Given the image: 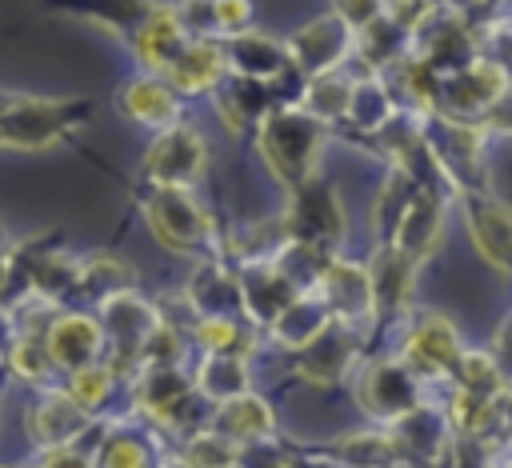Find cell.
I'll return each instance as SVG.
<instances>
[{
    "label": "cell",
    "instance_id": "cell-1",
    "mask_svg": "<svg viewBox=\"0 0 512 468\" xmlns=\"http://www.w3.org/2000/svg\"><path fill=\"white\" fill-rule=\"evenodd\" d=\"M256 144H260V156H264L268 172L280 184L296 188V184L312 180V172H316V156L324 148V124L316 116H308L300 104L268 108L260 116Z\"/></svg>",
    "mask_w": 512,
    "mask_h": 468
},
{
    "label": "cell",
    "instance_id": "cell-2",
    "mask_svg": "<svg viewBox=\"0 0 512 468\" xmlns=\"http://www.w3.org/2000/svg\"><path fill=\"white\" fill-rule=\"evenodd\" d=\"M84 112H88L84 100L0 92V144H8V148H44V144L60 140L72 124H80Z\"/></svg>",
    "mask_w": 512,
    "mask_h": 468
},
{
    "label": "cell",
    "instance_id": "cell-3",
    "mask_svg": "<svg viewBox=\"0 0 512 468\" xmlns=\"http://www.w3.org/2000/svg\"><path fill=\"white\" fill-rule=\"evenodd\" d=\"M144 220H148L152 236L172 252L192 256V252H208L216 244L212 220L192 200L188 188H152L144 200Z\"/></svg>",
    "mask_w": 512,
    "mask_h": 468
},
{
    "label": "cell",
    "instance_id": "cell-4",
    "mask_svg": "<svg viewBox=\"0 0 512 468\" xmlns=\"http://www.w3.org/2000/svg\"><path fill=\"white\" fill-rule=\"evenodd\" d=\"M100 332H104V340L112 344V356L104 360L108 368H112V376H120V372H128V368H136L140 364V352H144V344H148V336L164 324V316H160V308L156 304H148L140 292H120V296H108L104 304H100Z\"/></svg>",
    "mask_w": 512,
    "mask_h": 468
},
{
    "label": "cell",
    "instance_id": "cell-5",
    "mask_svg": "<svg viewBox=\"0 0 512 468\" xmlns=\"http://www.w3.org/2000/svg\"><path fill=\"white\" fill-rule=\"evenodd\" d=\"M280 232L288 244H304V248H332L344 236V208L336 200V192L328 184H320L316 176L296 184L288 196V208L280 216Z\"/></svg>",
    "mask_w": 512,
    "mask_h": 468
},
{
    "label": "cell",
    "instance_id": "cell-6",
    "mask_svg": "<svg viewBox=\"0 0 512 468\" xmlns=\"http://www.w3.org/2000/svg\"><path fill=\"white\" fill-rule=\"evenodd\" d=\"M508 92V76L496 60H472L448 76L436 80V108L444 112V120L464 124L468 116H484L488 108H496Z\"/></svg>",
    "mask_w": 512,
    "mask_h": 468
},
{
    "label": "cell",
    "instance_id": "cell-7",
    "mask_svg": "<svg viewBox=\"0 0 512 468\" xmlns=\"http://www.w3.org/2000/svg\"><path fill=\"white\" fill-rule=\"evenodd\" d=\"M360 408L376 420V424H400L408 412L420 408V380L404 368L400 356L388 360H372L360 376Z\"/></svg>",
    "mask_w": 512,
    "mask_h": 468
},
{
    "label": "cell",
    "instance_id": "cell-8",
    "mask_svg": "<svg viewBox=\"0 0 512 468\" xmlns=\"http://www.w3.org/2000/svg\"><path fill=\"white\" fill-rule=\"evenodd\" d=\"M208 164V148H204V136L188 124H172V128H160L148 156H144V176L156 184V188H188Z\"/></svg>",
    "mask_w": 512,
    "mask_h": 468
},
{
    "label": "cell",
    "instance_id": "cell-9",
    "mask_svg": "<svg viewBox=\"0 0 512 468\" xmlns=\"http://www.w3.org/2000/svg\"><path fill=\"white\" fill-rule=\"evenodd\" d=\"M460 352L464 348H460L452 320L440 312H424L420 320H412L404 348H400V360L416 380H424V376H448L456 368Z\"/></svg>",
    "mask_w": 512,
    "mask_h": 468
},
{
    "label": "cell",
    "instance_id": "cell-10",
    "mask_svg": "<svg viewBox=\"0 0 512 468\" xmlns=\"http://www.w3.org/2000/svg\"><path fill=\"white\" fill-rule=\"evenodd\" d=\"M440 232H444V200H440L428 184H416V192L408 196V204H404V212H400V220H396L388 244H392L404 260L424 264V260L436 252Z\"/></svg>",
    "mask_w": 512,
    "mask_h": 468
},
{
    "label": "cell",
    "instance_id": "cell-11",
    "mask_svg": "<svg viewBox=\"0 0 512 468\" xmlns=\"http://www.w3.org/2000/svg\"><path fill=\"white\" fill-rule=\"evenodd\" d=\"M40 344H44L52 368L76 372V368H88L100 360L104 332H100V320L88 312H56L52 324L44 328Z\"/></svg>",
    "mask_w": 512,
    "mask_h": 468
},
{
    "label": "cell",
    "instance_id": "cell-12",
    "mask_svg": "<svg viewBox=\"0 0 512 468\" xmlns=\"http://www.w3.org/2000/svg\"><path fill=\"white\" fill-rule=\"evenodd\" d=\"M284 52H288V64L304 68L308 76H328V72H336V64L348 60V52H352V32H348L336 16H316V20H308V24L284 44Z\"/></svg>",
    "mask_w": 512,
    "mask_h": 468
},
{
    "label": "cell",
    "instance_id": "cell-13",
    "mask_svg": "<svg viewBox=\"0 0 512 468\" xmlns=\"http://www.w3.org/2000/svg\"><path fill=\"white\" fill-rule=\"evenodd\" d=\"M312 292L320 296L324 312H328L336 324H344V328H352V324H360V320L372 316V292H368V272H364V264L328 260V268H324V276L316 280Z\"/></svg>",
    "mask_w": 512,
    "mask_h": 468
},
{
    "label": "cell",
    "instance_id": "cell-14",
    "mask_svg": "<svg viewBox=\"0 0 512 468\" xmlns=\"http://www.w3.org/2000/svg\"><path fill=\"white\" fill-rule=\"evenodd\" d=\"M464 220H468V236H472L476 252L496 272H508V256H512V220H508V208L492 192H468L464 196Z\"/></svg>",
    "mask_w": 512,
    "mask_h": 468
},
{
    "label": "cell",
    "instance_id": "cell-15",
    "mask_svg": "<svg viewBox=\"0 0 512 468\" xmlns=\"http://www.w3.org/2000/svg\"><path fill=\"white\" fill-rule=\"evenodd\" d=\"M192 396V376L184 368H144L136 380V408L168 428H180L188 420Z\"/></svg>",
    "mask_w": 512,
    "mask_h": 468
},
{
    "label": "cell",
    "instance_id": "cell-16",
    "mask_svg": "<svg viewBox=\"0 0 512 468\" xmlns=\"http://www.w3.org/2000/svg\"><path fill=\"white\" fill-rule=\"evenodd\" d=\"M220 48H224V64L240 76V80H272V76H280L284 68H288V52H284V44L276 40V36H268V32H252V28H244V32H236V36H228V40H220Z\"/></svg>",
    "mask_w": 512,
    "mask_h": 468
},
{
    "label": "cell",
    "instance_id": "cell-17",
    "mask_svg": "<svg viewBox=\"0 0 512 468\" xmlns=\"http://www.w3.org/2000/svg\"><path fill=\"white\" fill-rule=\"evenodd\" d=\"M368 272V292H372V316H392L400 308H408L412 300V284H416V264L404 260L392 244H380Z\"/></svg>",
    "mask_w": 512,
    "mask_h": 468
},
{
    "label": "cell",
    "instance_id": "cell-18",
    "mask_svg": "<svg viewBox=\"0 0 512 468\" xmlns=\"http://www.w3.org/2000/svg\"><path fill=\"white\" fill-rule=\"evenodd\" d=\"M236 280H240V312H248V320L260 328H272V320L300 296L276 272V264H248Z\"/></svg>",
    "mask_w": 512,
    "mask_h": 468
},
{
    "label": "cell",
    "instance_id": "cell-19",
    "mask_svg": "<svg viewBox=\"0 0 512 468\" xmlns=\"http://www.w3.org/2000/svg\"><path fill=\"white\" fill-rule=\"evenodd\" d=\"M228 64H224V48L216 36H196L184 44V52L172 60V68L164 72V84L172 92H208L224 80Z\"/></svg>",
    "mask_w": 512,
    "mask_h": 468
},
{
    "label": "cell",
    "instance_id": "cell-20",
    "mask_svg": "<svg viewBox=\"0 0 512 468\" xmlns=\"http://www.w3.org/2000/svg\"><path fill=\"white\" fill-rule=\"evenodd\" d=\"M356 356V336L352 328L328 320L320 336H312L304 348H300V376L312 380V384H336L348 364Z\"/></svg>",
    "mask_w": 512,
    "mask_h": 468
},
{
    "label": "cell",
    "instance_id": "cell-21",
    "mask_svg": "<svg viewBox=\"0 0 512 468\" xmlns=\"http://www.w3.org/2000/svg\"><path fill=\"white\" fill-rule=\"evenodd\" d=\"M88 412H80L68 396H64V388L60 392H44L40 400H36V408H28V416H24V424H28V436L48 452V448H64V444H72L84 428H88Z\"/></svg>",
    "mask_w": 512,
    "mask_h": 468
},
{
    "label": "cell",
    "instance_id": "cell-22",
    "mask_svg": "<svg viewBox=\"0 0 512 468\" xmlns=\"http://www.w3.org/2000/svg\"><path fill=\"white\" fill-rule=\"evenodd\" d=\"M208 428H212V432H220L224 440H232L236 448H248V444H264V440L272 436L276 416H272V408H268V400H264V396L244 392V396H236V400L216 404V412H212V424H208Z\"/></svg>",
    "mask_w": 512,
    "mask_h": 468
},
{
    "label": "cell",
    "instance_id": "cell-23",
    "mask_svg": "<svg viewBox=\"0 0 512 468\" xmlns=\"http://www.w3.org/2000/svg\"><path fill=\"white\" fill-rule=\"evenodd\" d=\"M188 40L192 36L184 32V24L176 20L172 8H152L136 28V56L148 68V76H164Z\"/></svg>",
    "mask_w": 512,
    "mask_h": 468
},
{
    "label": "cell",
    "instance_id": "cell-24",
    "mask_svg": "<svg viewBox=\"0 0 512 468\" xmlns=\"http://www.w3.org/2000/svg\"><path fill=\"white\" fill-rule=\"evenodd\" d=\"M116 108L128 120H136L144 128H156V132L160 128H172L176 116H180V100H176V92L160 76H136V80H128L116 92Z\"/></svg>",
    "mask_w": 512,
    "mask_h": 468
},
{
    "label": "cell",
    "instance_id": "cell-25",
    "mask_svg": "<svg viewBox=\"0 0 512 468\" xmlns=\"http://www.w3.org/2000/svg\"><path fill=\"white\" fill-rule=\"evenodd\" d=\"M188 304L196 308L200 320L208 316H232L240 312V280L228 264L220 260H208L196 268V276L188 280Z\"/></svg>",
    "mask_w": 512,
    "mask_h": 468
},
{
    "label": "cell",
    "instance_id": "cell-26",
    "mask_svg": "<svg viewBox=\"0 0 512 468\" xmlns=\"http://www.w3.org/2000/svg\"><path fill=\"white\" fill-rule=\"evenodd\" d=\"M192 392L212 400V404H224V400H236L244 392H252V368L244 356H224V352H208L192 376Z\"/></svg>",
    "mask_w": 512,
    "mask_h": 468
},
{
    "label": "cell",
    "instance_id": "cell-27",
    "mask_svg": "<svg viewBox=\"0 0 512 468\" xmlns=\"http://www.w3.org/2000/svg\"><path fill=\"white\" fill-rule=\"evenodd\" d=\"M328 320H332V316L324 312L320 296H316V292H300V296H296V300H292V304L272 320V328H268V332H272L284 348H296V352H300L312 336H320V332H324V324H328Z\"/></svg>",
    "mask_w": 512,
    "mask_h": 468
},
{
    "label": "cell",
    "instance_id": "cell-28",
    "mask_svg": "<svg viewBox=\"0 0 512 468\" xmlns=\"http://www.w3.org/2000/svg\"><path fill=\"white\" fill-rule=\"evenodd\" d=\"M336 460L348 468H404L400 444L392 432H356L336 440Z\"/></svg>",
    "mask_w": 512,
    "mask_h": 468
},
{
    "label": "cell",
    "instance_id": "cell-29",
    "mask_svg": "<svg viewBox=\"0 0 512 468\" xmlns=\"http://www.w3.org/2000/svg\"><path fill=\"white\" fill-rule=\"evenodd\" d=\"M344 116H348L364 136L384 132V124L392 120V92L384 88V80H376V76L356 80L352 92H348V108H344Z\"/></svg>",
    "mask_w": 512,
    "mask_h": 468
},
{
    "label": "cell",
    "instance_id": "cell-30",
    "mask_svg": "<svg viewBox=\"0 0 512 468\" xmlns=\"http://www.w3.org/2000/svg\"><path fill=\"white\" fill-rule=\"evenodd\" d=\"M132 288V268L116 256H88V260H76V288L72 292H84V296H96L100 304L108 296H120Z\"/></svg>",
    "mask_w": 512,
    "mask_h": 468
},
{
    "label": "cell",
    "instance_id": "cell-31",
    "mask_svg": "<svg viewBox=\"0 0 512 468\" xmlns=\"http://www.w3.org/2000/svg\"><path fill=\"white\" fill-rule=\"evenodd\" d=\"M452 376H456V392H468L480 400L504 396V372L488 352H460Z\"/></svg>",
    "mask_w": 512,
    "mask_h": 468
},
{
    "label": "cell",
    "instance_id": "cell-32",
    "mask_svg": "<svg viewBox=\"0 0 512 468\" xmlns=\"http://www.w3.org/2000/svg\"><path fill=\"white\" fill-rule=\"evenodd\" d=\"M92 464L96 468H160L152 444L140 432H128V428L108 432L104 444H100V456Z\"/></svg>",
    "mask_w": 512,
    "mask_h": 468
},
{
    "label": "cell",
    "instance_id": "cell-33",
    "mask_svg": "<svg viewBox=\"0 0 512 468\" xmlns=\"http://www.w3.org/2000/svg\"><path fill=\"white\" fill-rule=\"evenodd\" d=\"M112 384H116L112 368H108L104 360H96V364H88V368L68 372V388H64V396H68L80 412H88V416H92L96 408H104V404H108Z\"/></svg>",
    "mask_w": 512,
    "mask_h": 468
},
{
    "label": "cell",
    "instance_id": "cell-34",
    "mask_svg": "<svg viewBox=\"0 0 512 468\" xmlns=\"http://www.w3.org/2000/svg\"><path fill=\"white\" fill-rule=\"evenodd\" d=\"M352 44H356V52L368 60V68H384V64H396V56L404 52L408 36H404L388 16H380V20H372L368 28H360V36H356Z\"/></svg>",
    "mask_w": 512,
    "mask_h": 468
},
{
    "label": "cell",
    "instance_id": "cell-35",
    "mask_svg": "<svg viewBox=\"0 0 512 468\" xmlns=\"http://www.w3.org/2000/svg\"><path fill=\"white\" fill-rule=\"evenodd\" d=\"M348 92H352V80H344V76H336V72H328V76H312V84L304 88L300 108H304L308 116H316L320 124H328V120L344 116V108H348Z\"/></svg>",
    "mask_w": 512,
    "mask_h": 468
},
{
    "label": "cell",
    "instance_id": "cell-36",
    "mask_svg": "<svg viewBox=\"0 0 512 468\" xmlns=\"http://www.w3.org/2000/svg\"><path fill=\"white\" fill-rule=\"evenodd\" d=\"M240 452H244V448H236V444L224 440L220 432L204 428V432H196V436L184 444L180 464H184V468H240Z\"/></svg>",
    "mask_w": 512,
    "mask_h": 468
},
{
    "label": "cell",
    "instance_id": "cell-37",
    "mask_svg": "<svg viewBox=\"0 0 512 468\" xmlns=\"http://www.w3.org/2000/svg\"><path fill=\"white\" fill-rule=\"evenodd\" d=\"M196 340L204 352H224V356H244L252 352V332H244L232 316H208L196 320Z\"/></svg>",
    "mask_w": 512,
    "mask_h": 468
},
{
    "label": "cell",
    "instance_id": "cell-38",
    "mask_svg": "<svg viewBox=\"0 0 512 468\" xmlns=\"http://www.w3.org/2000/svg\"><path fill=\"white\" fill-rule=\"evenodd\" d=\"M8 364H12V372H16L20 380H28V384H44L48 372H52L40 336H20V340L12 344V352H8Z\"/></svg>",
    "mask_w": 512,
    "mask_h": 468
},
{
    "label": "cell",
    "instance_id": "cell-39",
    "mask_svg": "<svg viewBox=\"0 0 512 468\" xmlns=\"http://www.w3.org/2000/svg\"><path fill=\"white\" fill-rule=\"evenodd\" d=\"M252 20V4L248 0H212V32L236 36L244 32Z\"/></svg>",
    "mask_w": 512,
    "mask_h": 468
},
{
    "label": "cell",
    "instance_id": "cell-40",
    "mask_svg": "<svg viewBox=\"0 0 512 468\" xmlns=\"http://www.w3.org/2000/svg\"><path fill=\"white\" fill-rule=\"evenodd\" d=\"M348 32H360L368 28L372 20L384 16V0H336V12H332Z\"/></svg>",
    "mask_w": 512,
    "mask_h": 468
},
{
    "label": "cell",
    "instance_id": "cell-41",
    "mask_svg": "<svg viewBox=\"0 0 512 468\" xmlns=\"http://www.w3.org/2000/svg\"><path fill=\"white\" fill-rule=\"evenodd\" d=\"M40 468H96V464H92V456H84L80 448L64 444V448H48L44 460H40Z\"/></svg>",
    "mask_w": 512,
    "mask_h": 468
},
{
    "label": "cell",
    "instance_id": "cell-42",
    "mask_svg": "<svg viewBox=\"0 0 512 468\" xmlns=\"http://www.w3.org/2000/svg\"><path fill=\"white\" fill-rule=\"evenodd\" d=\"M8 268H12V256H8V248H4V240H0V292H4V284H8Z\"/></svg>",
    "mask_w": 512,
    "mask_h": 468
},
{
    "label": "cell",
    "instance_id": "cell-43",
    "mask_svg": "<svg viewBox=\"0 0 512 468\" xmlns=\"http://www.w3.org/2000/svg\"><path fill=\"white\" fill-rule=\"evenodd\" d=\"M164 468H184V464H180V460H168V464H164Z\"/></svg>",
    "mask_w": 512,
    "mask_h": 468
},
{
    "label": "cell",
    "instance_id": "cell-44",
    "mask_svg": "<svg viewBox=\"0 0 512 468\" xmlns=\"http://www.w3.org/2000/svg\"><path fill=\"white\" fill-rule=\"evenodd\" d=\"M428 4H432V8H436V4H448V0H428Z\"/></svg>",
    "mask_w": 512,
    "mask_h": 468
},
{
    "label": "cell",
    "instance_id": "cell-45",
    "mask_svg": "<svg viewBox=\"0 0 512 468\" xmlns=\"http://www.w3.org/2000/svg\"><path fill=\"white\" fill-rule=\"evenodd\" d=\"M484 4H500V0H484Z\"/></svg>",
    "mask_w": 512,
    "mask_h": 468
},
{
    "label": "cell",
    "instance_id": "cell-46",
    "mask_svg": "<svg viewBox=\"0 0 512 468\" xmlns=\"http://www.w3.org/2000/svg\"><path fill=\"white\" fill-rule=\"evenodd\" d=\"M276 468H288V464H276Z\"/></svg>",
    "mask_w": 512,
    "mask_h": 468
}]
</instances>
